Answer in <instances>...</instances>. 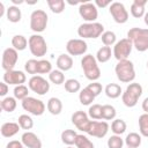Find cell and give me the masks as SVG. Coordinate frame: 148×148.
I'll use <instances>...</instances> for the list:
<instances>
[{"instance_id":"cell-41","label":"cell","mask_w":148,"mask_h":148,"mask_svg":"<svg viewBox=\"0 0 148 148\" xmlns=\"http://www.w3.org/2000/svg\"><path fill=\"white\" fill-rule=\"evenodd\" d=\"M24 71L32 76L38 74V60L37 59H29L24 64Z\"/></svg>"},{"instance_id":"cell-14","label":"cell","mask_w":148,"mask_h":148,"mask_svg":"<svg viewBox=\"0 0 148 148\" xmlns=\"http://www.w3.org/2000/svg\"><path fill=\"white\" fill-rule=\"evenodd\" d=\"M18 60V51H16L14 47H7L2 52V59H1V67L7 71L14 69L16 62Z\"/></svg>"},{"instance_id":"cell-5","label":"cell","mask_w":148,"mask_h":148,"mask_svg":"<svg viewBox=\"0 0 148 148\" xmlns=\"http://www.w3.org/2000/svg\"><path fill=\"white\" fill-rule=\"evenodd\" d=\"M104 32V25L98 22H86L79 25L77 28V35L81 37V39L86 38H98Z\"/></svg>"},{"instance_id":"cell-48","label":"cell","mask_w":148,"mask_h":148,"mask_svg":"<svg viewBox=\"0 0 148 148\" xmlns=\"http://www.w3.org/2000/svg\"><path fill=\"white\" fill-rule=\"evenodd\" d=\"M94 3L96 5V7H97V8H98V7H99V8H104V7H108V6H110V5H111V1H108V0H106V1L96 0Z\"/></svg>"},{"instance_id":"cell-7","label":"cell","mask_w":148,"mask_h":148,"mask_svg":"<svg viewBox=\"0 0 148 148\" xmlns=\"http://www.w3.org/2000/svg\"><path fill=\"white\" fill-rule=\"evenodd\" d=\"M47 22L49 16L43 9H36L30 15V29L35 34L43 32L47 27Z\"/></svg>"},{"instance_id":"cell-28","label":"cell","mask_w":148,"mask_h":148,"mask_svg":"<svg viewBox=\"0 0 148 148\" xmlns=\"http://www.w3.org/2000/svg\"><path fill=\"white\" fill-rule=\"evenodd\" d=\"M111 56H112L111 47L110 46H102L101 49H98V51H97V53H96L95 57H96L97 62L104 64V62H106V61L110 60Z\"/></svg>"},{"instance_id":"cell-4","label":"cell","mask_w":148,"mask_h":148,"mask_svg":"<svg viewBox=\"0 0 148 148\" xmlns=\"http://www.w3.org/2000/svg\"><path fill=\"white\" fill-rule=\"evenodd\" d=\"M142 91H143L142 86L140 83L136 82L130 83L121 95V101L124 105L127 108H134L138 104V101L142 95Z\"/></svg>"},{"instance_id":"cell-15","label":"cell","mask_w":148,"mask_h":148,"mask_svg":"<svg viewBox=\"0 0 148 148\" xmlns=\"http://www.w3.org/2000/svg\"><path fill=\"white\" fill-rule=\"evenodd\" d=\"M88 44L84 39L81 38H73L69 39L66 44V51L69 56H82L87 52Z\"/></svg>"},{"instance_id":"cell-51","label":"cell","mask_w":148,"mask_h":148,"mask_svg":"<svg viewBox=\"0 0 148 148\" xmlns=\"http://www.w3.org/2000/svg\"><path fill=\"white\" fill-rule=\"evenodd\" d=\"M12 2L14 3V6H16V5H21V3H23L24 1H23V0H12Z\"/></svg>"},{"instance_id":"cell-36","label":"cell","mask_w":148,"mask_h":148,"mask_svg":"<svg viewBox=\"0 0 148 148\" xmlns=\"http://www.w3.org/2000/svg\"><path fill=\"white\" fill-rule=\"evenodd\" d=\"M17 123H18L20 127L25 131H29L34 127V120L29 114H21L17 119Z\"/></svg>"},{"instance_id":"cell-22","label":"cell","mask_w":148,"mask_h":148,"mask_svg":"<svg viewBox=\"0 0 148 148\" xmlns=\"http://www.w3.org/2000/svg\"><path fill=\"white\" fill-rule=\"evenodd\" d=\"M46 108H47V111L53 114V116H58L61 113L62 111V102L57 98V97H51L49 101H47V104H46Z\"/></svg>"},{"instance_id":"cell-3","label":"cell","mask_w":148,"mask_h":148,"mask_svg":"<svg viewBox=\"0 0 148 148\" xmlns=\"http://www.w3.org/2000/svg\"><path fill=\"white\" fill-rule=\"evenodd\" d=\"M81 67L83 69L84 76L91 82L97 81L101 77V69L98 67L96 57L92 54H86L81 59Z\"/></svg>"},{"instance_id":"cell-40","label":"cell","mask_w":148,"mask_h":148,"mask_svg":"<svg viewBox=\"0 0 148 148\" xmlns=\"http://www.w3.org/2000/svg\"><path fill=\"white\" fill-rule=\"evenodd\" d=\"M75 147L76 148H95L94 143L83 134H77L75 140Z\"/></svg>"},{"instance_id":"cell-8","label":"cell","mask_w":148,"mask_h":148,"mask_svg":"<svg viewBox=\"0 0 148 148\" xmlns=\"http://www.w3.org/2000/svg\"><path fill=\"white\" fill-rule=\"evenodd\" d=\"M132 49H133L132 42H131L128 38H123V39L118 40V42L113 45L112 54H113V57H114L118 61L126 60V59L128 58V56L131 54Z\"/></svg>"},{"instance_id":"cell-10","label":"cell","mask_w":148,"mask_h":148,"mask_svg":"<svg viewBox=\"0 0 148 148\" xmlns=\"http://www.w3.org/2000/svg\"><path fill=\"white\" fill-rule=\"evenodd\" d=\"M109 12H110L113 21L118 24H124L128 20V12L125 8L124 3L119 2V1L111 2V5L109 6Z\"/></svg>"},{"instance_id":"cell-45","label":"cell","mask_w":148,"mask_h":148,"mask_svg":"<svg viewBox=\"0 0 148 148\" xmlns=\"http://www.w3.org/2000/svg\"><path fill=\"white\" fill-rule=\"evenodd\" d=\"M95 97L96 96H98L101 92H102V90H103V87H102V84L99 83V82H97V81H94V82H91V83H89L87 87H86Z\"/></svg>"},{"instance_id":"cell-12","label":"cell","mask_w":148,"mask_h":148,"mask_svg":"<svg viewBox=\"0 0 148 148\" xmlns=\"http://www.w3.org/2000/svg\"><path fill=\"white\" fill-rule=\"evenodd\" d=\"M79 14L87 22H96L98 17V8L94 2L84 1L79 5Z\"/></svg>"},{"instance_id":"cell-19","label":"cell","mask_w":148,"mask_h":148,"mask_svg":"<svg viewBox=\"0 0 148 148\" xmlns=\"http://www.w3.org/2000/svg\"><path fill=\"white\" fill-rule=\"evenodd\" d=\"M20 125L18 123H15V121H7V123H3L1 125V128H0V132H1V135L3 138H12L14 136L15 134L18 133L20 131Z\"/></svg>"},{"instance_id":"cell-25","label":"cell","mask_w":148,"mask_h":148,"mask_svg":"<svg viewBox=\"0 0 148 148\" xmlns=\"http://www.w3.org/2000/svg\"><path fill=\"white\" fill-rule=\"evenodd\" d=\"M124 142L128 148H138L141 145V134L135 133V132H131L126 135Z\"/></svg>"},{"instance_id":"cell-49","label":"cell","mask_w":148,"mask_h":148,"mask_svg":"<svg viewBox=\"0 0 148 148\" xmlns=\"http://www.w3.org/2000/svg\"><path fill=\"white\" fill-rule=\"evenodd\" d=\"M141 106H142V110L145 111V113H148V97H146V98L142 101Z\"/></svg>"},{"instance_id":"cell-46","label":"cell","mask_w":148,"mask_h":148,"mask_svg":"<svg viewBox=\"0 0 148 148\" xmlns=\"http://www.w3.org/2000/svg\"><path fill=\"white\" fill-rule=\"evenodd\" d=\"M6 148H25L22 143V141H18V140H12L7 143Z\"/></svg>"},{"instance_id":"cell-34","label":"cell","mask_w":148,"mask_h":148,"mask_svg":"<svg viewBox=\"0 0 148 148\" xmlns=\"http://www.w3.org/2000/svg\"><path fill=\"white\" fill-rule=\"evenodd\" d=\"M47 6L54 14H60L65 10V1L64 0H47Z\"/></svg>"},{"instance_id":"cell-13","label":"cell","mask_w":148,"mask_h":148,"mask_svg":"<svg viewBox=\"0 0 148 148\" xmlns=\"http://www.w3.org/2000/svg\"><path fill=\"white\" fill-rule=\"evenodd\" d=\"M109 124L106 121H99V120H90V124L87 128V134L90 136H95L98 139L104 138L109 132Z\"/></svg>"},{"instance_id":"cell-27","label":"cell","mask_w":148,"mask_h":148,"mask_svg":"<svg viewBox=\"0 0 148 148\" xmlns=\"http://www.w3.org/2000/svg\"><path fill=\"white\" fill-rule=\"evenodd\" d=\"M16 105H17V102H16V98L15 97H12V96H8V97H3L0 102V106L3 111L10 113L13 112L15 109H16Z\"/></svg>"},{"instance_id":"cell-43","label":"cell","mask_w":148,"mask_h":148,"mask_svg":"<svg viewBox=\"0 0 148 148\" xmlns=\"http://www.w3.org/2000/svg\"><path fill=\"white\" fill-rule=\"evenodd\" d=\"M124 143H125V142H124V140L121 139V136H120V135H116V134L111 135V136L108 139V142H106L108 148H123Z\"/></svg>"},{"instance_id":"cell-18","label":"cell","mask_w":148,"mask_h":148,"mask_svg":"<svg viewBox=\"0 0 148 148\" xmlns=\"http://www.w3.org/2000/svg\"><path fill=\"white\" fill-rule=\"evenodd\" d=\"M21 141L25 148H42V141L34 132H24L21 136Z\"/></svg>"},{"instance_id":"cell-55","label":"cell","mask_w":148,"mask_h":148,"mask_svg":"<svg viewBox=\"0 0 148 148\" xmlns=\"http://www.w3.org/2000/svg\"><path fill=\"white\" fill-rule=\"evenodd\" d=\"M127 148H128V147H127Z\"/></svg>"},{"instance_id":"cell-20","label":"cell","mask_w":148,"mask_h":148,"mask_svg":"<svg viewBox=\"0 0 148 148\" xmlns=\"http://www.w3.org/2000/svg\"><path fill=\"white\" fill-rule=\"evenodd\" d=\"M146 3H147L146 0H134L131 5V9H130L132 16L135 18L143 17L146 14V9H145Z\"/></svg>"},{"instance_id":"cell-33","label":"cell","mask_w":148,"mask_h":148,"mask_svg":"<svg viewBox=\"0 0 148 148\" xmlns=\"http://www.w3.org/2000/svg\"><path fill=\"white\" fill-rule=\"evenodd\" d=\"M117 111L114 109V106L110 105V104H104L102 105V119L104 120H113L116 118Z\"/></svg>"},{"instance_id":"cell-37","label":"cell","mask_w":148,"mask_h":148,"mask_svg":"<svg viewBox=\"0 0 148 148\" xmlns=\"http://www.w3.org/2000/svg\"><path fill=\"white\" fill-rule=\"evenodd\" d=\"M139 132L141 136L148 138V113H142L139 117Z\"/></svg>"},{"instance_id":"cell-16","label":"cell","mask_w":148,"mask_h":148,"mask_svg":"<svg viewBox=\"0 0 148 148\" xmlns=\"http://www.w3.org/2000/svg\"><path fill=\"white\" fill-rule=\"evenodd\" d=\"M2 79H3V82H6L8 86H9V84L20 86V84H23V83L25 82L27 76H25L24 72H22V71L12 69V71L5 72Z\"/></svg>"},{"instance_id":"cell-53","label":"cell","mask_w":148,"mask_h":148,"mask_svg":"<svg viewBox=\"0 0 148 148\" xmlns=\"http://www.w3.org/2000/svg\"><path fill=\"white\" fill-rule=\"evenodd\" d=\"M66 148H74V147H72V146H67Z\"/></svg>"},{"instance_id":"cell-39","label":"cell","mask_w":148,"mask_h":148,"mask_svg":"<svg viewBox=\"0 0 148 148\" xmlns=\"http://www.w3.org/2000/svg\"><path fill=\"white\" fill-rule=\"evenodd\" d=\"M64 84H65V90L71 94H74L81 90V83L76 79H68L65 81Z\"/></svg>"},{"instance_id":"cell-50","label":"cell","mask_w":148,"mask_h":148,"mask_svg":"<svg viewBox=\"0 0 148 148\" xmlns=\"http://www.w3.org/2000/svg\"><path fill=\"white\" fill-rule=\"evenodd\" d=\"M5 13H7V9H5L3 2H0V16H3Z\"/></svg>"},{"instance_id":"cell-42","label":"cell","mask_w":148,"mask_h":148,"mask_svg":"<svg viewBox=\"0 0 148 148\" xmlns=\"http://www.w3.org/2000/svg\"><path fill=\"white\" fill-rule=\"evenodd\" d=\"M88 116L94 120L102 119V105L101 104H92L89 106Z\"/></svg>"},{"instance_id":"cell-47","label":"cell","mask_w":148,"mask_h":148,"mask_svg":"<svg viewBox=\"0 0 148 148\" xmlns=\"http://www.w3.org/2000/svg\"><path fill=\"white\" fill-rule=\"evenodd\" d=\"M8 90H9V86L3 81L0 82V96L5 97L7 95V92H8Z\"/></svg>"},{"instance_id":"cell-17","label":"cell","mask_w":148,"mask_h":148,"mask_svg":"<svg viewBox=\"0 0 148 148\" xmlns=\"http://www.w3.org/2000/svg\"><path fill=\"white\" fill-rule=\"evenodd\" d=\"M72 123L73 125L79 130V131H82V132H87V128L90 124V119H89V116L88 113H86L84 111H75L73 114H72Z\"/></svg>"},{"instance_id":"cell-21","label":"cell","mask_w":148,"mask_h":148,"mask_svg":"<svg viewBox=\"0 0 148 148\" xmlns=\"http://www.w3.org/2000/svg\"><path fill=\"white\" fill-rule=\"evenodd\" d=\"M56 64H57L58 69H60L61 72H66V71H69L73 67V59L69 54L62 53L57 58Z\"/></svg>"},{"instance_id":"cell-9","label":"cell","mask_w":148,"mask_h":148,"mask_svg":"<svg viewBox=\"0 0 148 148\" xmlns=\"http://www.w3.org/2000/svg\"><path fill=\"white\" fill-rule=\"evenodd\" d=\"M21 105L24 111H28V113L32 116H42L45 112V104L43 101L35 98V97H27L21 102Z\"/></svg>"},{"instance_id":"cell-1","label":"cell","mask_w":148,"mask_h":148,"mask_svg":"<svg viewBox=\"0 0 148 148\" xmlns=\"http://www.w3.org/2000/svg\"><path fill=\"white\" fill-rule=\"evenodd\" d=\"M127 38L136 51L145 52L148 50V28H132L127 31Z\"/></svg>"},{"instance_id":"cell-11","label":"cell","mask_w":148,"mask_h":148,"mask_svg":"<svg viewBox=\"0 0 148 148\" xmlns=\"http://www.w3.org/2000/svg\"><path fill=\"white\" fill-rule=\"evenodd\" d=\"M28 87L31 91L36 92L37 95H45L50 90V83L46 79H44L40 75H34L28 81Z\"/></svg>"},{"instance_id":"cell-31","label":"cell","mask_w":148,"mask_h":148,"mask_svg":"<svg viewBox=\"0 0 148 148\" xmlns=\"http://www.w3.org/2000/svg\"><path fill=\"white\" fill-rule=\"evenodd\" d=\"M79 101L82 105H90L95 101V96L87 88H83L79 92Z\"/></svg>"},{"instance_id":"cell-23","label":"cell","mask_w":148,"mask_h":148,"mask_svg":"<svg viewBox=\"0 0 148 148\" xmlns=\"http://www.w3.org/2000/svg\"><path fill=\"white\" fill-rule=\"evenodd\" d=\"M6 17L9 22L12 23H17L21 21L22 18V13H21V9L17 7V6H9L7 8V13H6Z\"/></svg>"},{"instance_id":"cell-32","label":"cell","mask_w":148,"mask_h":148,"mask_svg":"<svg viewBox=\"0 0 148 148\" xmlns=\"http://www.w3.org/2000/svg\"><path fill=\"white\" fill-rule=\"evenodd\" d=\"M49 80L53 84L60 86V84L65 83V74L60 69H52V72L49 74Z\"/></svg>"},{"instance_id":"cell-35","label":"cell","mask_w":148,"mask_h":148,"mask_svg":"<svg viewBox=\"0 0 148 148\" xmlns=\"http://www.w3.org/2000/svg\"><path fill=\"white\" fill-rule=\"evenodd\" d=\"M14 97L16 99L23 101L24 98L29 97V87L24 86V84H20V86H15L14 90H13Z\"/></svg>"},{"instance_id":"cell-6","label":"cell","mask_w":148,"mask_h":148,"mask_svg":"<svg viewBox=\"0 0 148 148\" xmlns=\"http://www.w3.org/2000/svg\"><path fill=\"white\" fill-rule=\"evenodd\" d=\"M28 46L32 56L42 58L47 52V44L45 38L39 34H34L28 39Z\"/></svg>"},{"instance_id":"cell-38","label":"cell","mask_w":148,"mask_h":148,"mask_svg":"<svg viewBox=\"0 0 148 148\" xmlns=\"http://www.w3.org/2000/svg\"><path fill=\"white\" fill-rule=\"evenodd\" d=\"M101 39L104 46H112L117 43V36L113 31H104L101 36Z\"/></svg>"},{"instance_id":"cell-44","label":"cell","mask_w":148,"mask_h":148,"mask_svg":"<svg viewBox=\"0 0 148 148\" xmlns=\"http://www.w3.org/2000/svg\"><path fill=\"white\" fill-rule=\"evenodd\" d=\"M52 72V64L49 60H38V74H50Z\"/></svg>"},{"instance_id":"cell-52","label":"cell","mask_w":148,"mask_h":148,"mask_svg":"<svg viewBox=\"0 0 148 148\" xmlns=\"http://www.w3.org/2000/svg\"><path fill=\"white\" fill-rule=\"evenodd\" d=\"M143 21H145L146 25L148 27V12H146V14H145V16H143Z\"/></svg>"},{"instance_id":"cell-30","label":"cell","mask_w":148,"mask_h":148,"mask_svg":"<svg viewBox=\"0 0 148 148\" xmlns=\"http://www.w3.org/2000/svg\"><path fill=\"white\" fill-rule=\"evenodd\" d=\"M126 128H127V125H126L125 120H123V119H113L111 123V131L116 135L124 134Z\"/></svg>"},{"instance_id":"cell-26","label":"cell","mask_w":148,"mask_h":148,"mask_svg":"<svg viewBox=\"0 0 148 148\" xmlns=\"http://www.w3.org/2000/svg\"><path fill=\"white\" fill-rule=\"evenodd\" d=\"M12 47L16 51H23L28 47V39L23 35H15L12 38Z\"/></svg>"},{"instance_id":"cell-29","label":"cell","mask_w":148,"mask_h":148,"mask_svg":"<svg viewBox=\"0 0 148 148\" xmlns=\"http://www.w3.org/2000/svg\"><path fill=\"white\" fill-rule=\"evenodd\" d=\"M77 133L74 130H65L61 132V141L67 145V146H73L75 145V140H76Z\"/></svg>"},{"instance_id":"cell-54","label":"cell","mask_w":148,"mask_h":148,"mask_svg":"<svg viewBox=\"0 0 148 148\" xmlns=\"http://www.w3.org/2000/svg\"><path fill=\"white\" fill-rule=\"evenodd\" d=\"M147 68H148V60H147Z\"/></svg>"},{"instance_id":"cell-24","label":"cell","mask_w":148,"mask_h":148,"mask_svg":"<svg viewBox=\"0 0 148 148\" xmlns=\"http://www.w3.org/2000/svg\"><path fill=\"white\" fill-rule=\"evenodd\" d=\"M104 92L105 95L109 97V98H118L119 96L123 95V90H121V87L117 83H109L106 84V87L104 88Z\"/></svg>"},{"instance_id":"cell-2","label":"cell","mask_w":148,"mask_h":148,"mask_svg":"<svg viewBox=\"0 0 148 148\" xmlns=\"http://www.w3.org/2000/svg\"><path fill=\"white\" fill-rule=\"evenodd\" d=\"M114 73L117 75V79L123 83H132L135 79L134 65L128 59L118 61L114 67Z\"/></svg>"}]
</instances>
